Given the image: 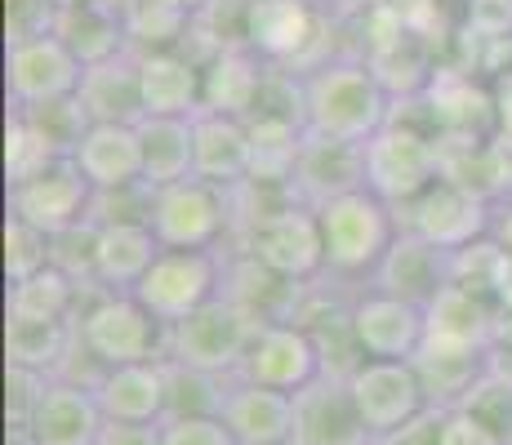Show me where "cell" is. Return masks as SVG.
<instances>
[{
    "mask_svg": "<svg viewBox=\"0 0 512 445\" xmlns=\"http://www.w3.org/2000/svg\"><path fill=\"white\" fill-rule=\"evenodd\" d=\"M18 112H23L27 121L49 138V147H54L58 156H76L85 130L94 125L90 116H85V107H81V98L76 94L72 98H49V103H36V107H18Z\"/></svg>",
    "mask_w": 512,
    "mask_h": 445,
    "instance_id": "obj_40",
    "label": "cell"
},
{
    "mask_svg": "<svg viewBox=\"0 0 512 445\" xmlns=\"http://www.w3.org/2000/svg\"><path fill=\"white\" fill-rule=\"evenodd\" d=\"M54 36L72 49L85 67L107 63V58H116V54H125V49H130L121 9L103 5V0H76V5H63V9H58Z\"/></svg>",
    "mask_w": 512,
    "mask_h": 445,
    "instance_id": "obj_30",
    "label": "cell"
},
{
    "mask_svg": "<svg viewBox=\"0 0 512 445\" xmlns=\"http://www.w3.org/2000/svg\"><path fill=\"white\" fill-rule=\"evenodd\" d=\"M139 138H143V178L152 187L192 178V165H196L192 116H143Z\"/></svg>",
    "mask_w": 512,
    "mask_h": 445,
    "instance_id": "obj_33",
    "label": "cell"
},
{
    "mask_svg": "<svg viewBox=\"0 0 512 445\" xmlns=\"http://www.w3.org/2000/svg\"><path fill=\"white\" fill-rule=\"evenodd\" d=\"M268 67L272 63H263L250 45H223L201 67V112L250 121L254 107H259L263 81H268Z\"/></svg>",
    "mask_w": 512,
    "mask_h": 445,
    "instance_id": "obj_22",
    "label": "cell"
},
{
    "mask_svg": "<svg viewBox=\"0 0 512 445\" xmlns=\"http://www.w3.org/2000/svg\"><path fill=\"white\" fill-rule=\"evenodd\" d=\"M76 165L94 183V192L107 187L143 183V138L139 125H90L76 147Z\"/></svg>",
    "mask_w": 512,
    "mask_h": 445,
    "instance_id": "obj_29",
    "label": "cell"
},
{
    "mask_svg": "<svg viewBox=\"0 0 512 445\" xmlns=\"http://www.w3.org/2000/svg\"><path fill=\"white\" fill-rule=\"evenodd\" d=\"M277 445H294V441H277Z\"/></svg>",
    "mask_w": 512,
    "mask_h": 445,
    "instance_id": "obj_59",
    "label": "cell"
},
{
    "mask_svg": "<svg viewBox=\"0 0 512 445\" xmlns=\"http://www.w3.org/2000/svg\"><path fill=\"white\" fill-rule=\"evenodd\" d=\"M76 308H81V281L58 272L54 263L27 281H9L5 294V316H27V321H72Z\"/></svg>",
    "mask_w": 512,
    "mask_h": 445,
    "instance_id": "obj_35",
    "label": "cell"
},
{
    "mask_svg": "<svg viewBox=\"0 0 512 445\" xmlns=\"http://www.w3.org/2000/svg\"><path fill=\"white\" fill-rule=\"evenodd\" d=\"M228 250V245H223ZM232 250H250L254 259L290 281H317L326 276V236H321V214L303 201H290L285 210L268 214L232 241Z\"/></svg>",
    "mask_w": 512,
    "mask_h": 445,
    "instance_id": "obj_9",
    "label": "cell"
},
{
    "mask_svg": "<svg viewBox=\"0 0 512 445\" xmlns=\"http://www.w3.org/2000/svg\"><path fill=\"white\" fill-rule=\"evenodd\" d=\"M5 445H41L32 437V428H9V437H5Z\"/></svg>",
    "mask_w": 512,
    "mask_h": 445,
    "instance_id": "obj_56",
    "label": "cell"
},
{
    "mask_svg": "<svg viewBox=\"0 0 512 445\" xmlns=\"http://www.w3.org/2000/svg\"><path fill=\"white\" fill-rule=\"evenodd\" d=\"M147 116H196L201 112V63L183 49L139 54Z\"/></svg>",
    "mask_w": 512,
    "mask_h": 445,
    "instance_id": "obj_28",
    "label": "cell"
},
{
    "mask_svg": "<svg viewBox=\"0 0 512 445\" xmlns=\"http://www.w3.org/2000/svg\"><path fill=\"white\" fill-rule=\"evenodd\" d=\"M41 267H49V232L5 214V281H27Z\"/></svg>",
    "mask_w": 512,
    "mask_h": 445,
    "instance_id": "obj_43",
    "label": "cell"
},
{
    "mask_svg": "<svg viewBox=\"0 0 512 445\" xmlns=\"http://www.w3.org/2000/svg\"><path fill=\"white\" fill-rule=\"evenodd\" d=\"M165 445H241L223 419H165Z\"/></svg>",
    "mask_w": 512,
    "mask_h": 445,
    "instance_id": "obj_48",
    "label": "cell"
},
{
    "mask_svg": "<svg viewBox=\"0 0 512 445\" xmlns=\"http://www.w3.org/2000/svg\"><path fill=\"white\" fill-rule=\"evenodd\" d=\"M308 281H290V276L272 272L254 259L250 250H223V294L241 312H250L259 325H277L299 316V299Z\"/></svg>",
    "mask_w": 512,
    "mask_h": 445,
    "instance_id": "obj_20",
    "label": "cell"
},
{
    "mask_svg": "<svg viewBox=\"0 0 512 445\" xmlns=\"http://www.w3.org/2000/svg\"><path fill=\"white\" fill-rule=\"evenodd\" d=\"M348 388L361 410V423H366V432L374 441L397 432L401 423H410L415 414L428 410L423 383L410 361H361L348 374Z\"/></svg>",
    "mask_w": 512,
    "mask_h": 445,
    "instance_id": "obj_15",
    "label": "cell"
},
{
    "mask_svg": "<svg viewBox=\"0 0 512 445\" xmlns=\"http://www.w3.org/2000/svg\"><path fill=\"white\" fill-rule=\"evenodd\" d=\"M54 379V374H36V370H23V365H5V419L9 428H27L32 423V410L36 401H41L45 383Z\"/></svg>",
    "mask_w": 512,
    "mask_h": 445,
    "instance_id": "obj_47",
    "label": "cell"
},
{
    "mask_svg": "<svg viewBox=\"0 0 512 445\" xmlns=\"http://www.w3.org/2000/svg\"><path fill=\"white\" fill-rule=\"evenodd\" d=\"M130 294L156 321L179 325L223 294V250H161Z\"/></svg>",
    "mask_w": 512,
    "mask_h": 445,
    "instance_id": "obj_7",
    "label": "cell"
},
{
    "mask_svg": "<svg viewBox=\"0 0 512 445\" xmlns=\"http://www.w3.org/2000/svg\"><path fill=\"white\" fill-rule=\"evenodd\" d=\"M232 227V187L196 174L156 187L152 232L165 250H223L232 241Z\"/></svg>",
    "mask_w": 512,
    "mask_h": 445,
    "instance_id": "obj_6",
    "label": "cell"
},
{
    "mask_svg": "<svg viewBox=\"0 0 512 445\" xmlns=\"http://www.w3.org/2000/svg\"><path fill=\"white\" fill-rule=\"evenodd\" d=\"M397 219L406 232H419L423 241L441 245V250H464V245L490 236V227H495V201L468 183L437 178L419 201L397 210Z\"/></svg>",
    "mask_w": 512,
    "mask_h": 445,
    "instance_id": "obj_10",
    "label": "cell"
},
{
    "mask_svg": "<svg viewBox=\"0 0 512 445\" xmlns=\"http://www.w3.org/2000/svg\"><path fill=\"white\" fill-rule=\"evenodd\" d=\"M121 18L134 54H156V49H183L196 9L187 0H125Z\"/></svg>",
    "mask_w": 512,
    "mask_h": 445,
    "instance_id": "obj_34",
    "label": "cell"
},
{
    "mask_svg": "<svg viewBox=\"0 0 512 445\" xmlns=\"http://www.w3.org/2000/svg\"><path fill=\"white\" fill-rule=\"evenodd\" d=\"M236 374L294 397L299 388H308L312 379L326 374V361H321L312 330H303L299 321H277V325H259V334H254L250 352H245Z\"/></svg>",
    "mask_w": 512,
    "mask_h": 445,
    "instance_id": "obj_13",
    "label": "cell"
},
{
    "mask_svg": "<svg viewBox=\"0 0 512 445\" xmlns=\"http://www.w3.org/2000/svg\"><path fill=\"white\" fill-rule=\"evenodd\" d=\"M76 98H81L85 116H90L94 125H139L147 116L139 54H134V49H125V54L107 58V63L85 67Z\"/></svg>",
    "mask_w": 512,
    "mask_h": 445,
    "instance_id": "obj_23",
    "label": "cell"
},
{
    "mask_svg": "<svg viewBox=\"0 0 512 445\" xmlns=\"http://www.w3.org/2000/svg\"><path fill=\"white\" fill-rule=\"evenodd\" d=\"M450 276H455V285L481 294L486 303H499L512 294V254H508V245L490 232V236H481V241L464 245V250H455Z\"/></svg>",
    "mask_w": 512,
    "mask_h": 445,
    "instance_id": "obj_38",
    "label": "cell"
},
{
    "mask_svg": "<svg viewBox=\"0 0 512 445\" xmlns=\"http://www.w3.org/2000/svg\"><path fill=\"white\" fill-rule=\"evenodd\" d=\"M428 125L432 134L450 138H495L499 134V94L481 76L464 72V67L441 63V72L432 76L428 94Z\"/></svg>",
    "mask_w": 512,
    "mask_h": 445,
    "instance_id": "obj_16",
    "label": "cell"
},
{
    "mask_svg": "<svg viewBox=\"0 0 512 445\" xmlns=\"http://www.w3.org/2000/svg\"><path fill=\"white\" fill-rule=\"evenodd\" d=\"M423 312H428V339L459 343V348H495V339H490L495 303H486L481 294L464 290V285L450 281Z\"/></svg>",
    "mask_w": 512,
    "mask_h": 445,
    "instance_id": "obj_32",
    "label": "cell"
},
{
    "mask_svg": "<svg viewBox=\"0 0 512 445\" xmlns=\"http://www.w3.org/2000/svg\"><path fill=\"white\" fill-rule=\"evenodd\" d=\"M192 130H196V165H192L196 178H210L219 187H236L250 178V161H254L250 125L236 121V116L196 112Z\"/></svg>",
    "mask_w": 512,
    "mask_h": 445,
    "instance_id": "obj_26",
    "label": "cell"
},
{
    "mask_svg": "<svg viewBox=\"0 0 512 445\" xmlns=\"http://www.w3.org/2000/svg\"><path fill=\"white\" fill-rule=\"evenodd\" d=\"M321 9H326L330 18H352V14H361V9L370 5V0H317Z\"/></svg>",
    "mask_w": 512,
    "mask_h": 445,
    "instance_id": "obj_55",
    "label": "cell"
},
{
    "mask_svg": "<svg viewBox=\"0 0 512 445\" xmlns=\"http://www.w3.org/2000/svg\"><path fill=\"white\" fill-rule=\"evenodd\" d=\"M165 245L156 241L152 223H107L98 236V272L94 281L103 290H121L130 294L134 285L147 276V267L156 263Z\"/></svg>",
    "mask_w": 512,
    "mask_h": 445,
    "instance_id": "obj_31",
    "label": "cell"
},
{
    "mask_svg": "<svg viewBox=\"0 0 512 445\" xmlns=\"http://www.w3.org/2000/svg\"><path fill=\"white\" fill-rule=\"evenodd\" d=\"M76 330L107 370L139 361H165L170 352V325L156 321L134 294L103 290L98 281L81 285V308H76Z\"/></svg>",
    "mask_w": 512,
    "mask_h": 445,
    "instance_id": "obj_3",
    "label": "cell"
},
{
    "mask_svg": "<svg viewBox=\"0 0 512 445\" xmlns=\"http://www.w3.org/2000/svg\"><path fill=\"white\" fill-rule=\"evenodd\" d=\"M490 232L499 236V241L508 245V254H512V201H504V205H495V227Z\"/></svg>",
    "mask_w": 512,
    "mask_h": 445,
    "instance_id": "obj_54",
    "label": "cell"
},
{
    "mask_svg": "<svg viewBox=\"0 0 512 445\" xmlns=\"http://www.w3.org/2000/svg\"><path fill=\"white\" fill-rule=\"evenodd\" d=\"M107 423H165V361L116 365L94 388Z\"/></svg>",
    "mask_w": 512,
    "mask_h": 445,
    "instance_id": "obj_27",
    "label": "cell"
},
{
    "mask_svg": "<svg viewBox=\"0 0 512 445\" xmlns=\"http://www.w3.org/2000/svg\"><path fill=\"white\" fill-rule=\"evenodd\" d=\"M441 428H446V410L428 405V410L415 414L410 423H401L397 432L379 437V445H441Z\"/></svg>",
    "mask_w": 512,
    "mask_h": 445,
    "instance_id": "obj_50",
    "label": "cell"
},
{
    "mask_svg": "<svg viewBox=\"0 0 512 445\" xmlns=\"http://www.w3.org/2000/svg\"><path fill=\"white\" fill-rule=\"evenodd\" d=\"M366 187V143L352 138H334V134H303L299 147V165H294L290 192L303 205L321 210L334 196H348Z\"/></svg>",
    "mask_w": 512,
    "mask_h": 445,
    "instance_id": "obj_17",
    "label": "cell"
},
{
    "mask_svg": "<svg viewBox=\"0 0 512 445\" xmlns=\"http://www.w3.org/2000/svg\"><path fill=\"white\" fill-rule=\"evenodd\" d=\"M392 107H397L392 94L357 54H339L303 76V112H308L312 134L370 143L392 121Z\"/></svg>",
    "mask_w": 512,
    "mask_h": 445,
    "instance_id": "obj_1",
    "label": "cell"
},
{
    "mask_svg": "<svg viewBox=\"0 0 512 445\" xmlns=\"http://www.w3.org/2000/svg\"><path fill=\"white\" fill-rule=\"evenodd\" d=\"M464 27L477 36H512V0H464Z\"/></svg>",
    "mask_w": 512,
    "mask_h": 445,
    "instance_id": "obj_49",
    "label": "cell"
},
{
    "mask_svg": "<svg viewBox=\"0 0 512 445\" xmlns=\"http://www.w3.org/2000/svg\"><path fill=\"white\" fill-rule=\"evenodd\" d=\"M90 201H94V183L76 165V156H58V161H49L32 178L5 187V210L49 236L90 219Z\"/></svg>",
    "mask_w": 512,
    "mask_h": 445,
    "instance_id": "obj_12",
    "label": "cell"
},
{
    "mask_svg": "<svg viewBox=\"0 0 512 445\" xmlns=\"http://www.w3.org/2000/svg\"><path fill=\"white\" fill-rule=\"evenodd\" d=\"M459 410H468L472 419L486 423L504 445H512V374L490 365V374L468 392V401L459 405Z\"/></svg>",
    "mask_w": 512,
    "mask_h": 445,
    "instance_id": "obj_42",
    "label": "cell"
},
{
    "mask_svg": "<svg viewBox=\"0 0 512 445\" xmlns=\"http://www.w3.org/2000/svg\"><path fill=\"white\" fill-rule=\"evenodd\" d=\"M63 5H76V0H58V9H63Z\"/></svg>",
    "mask_w": 512,
    "mask_h": 445,
    "instance_id": "obj_57",
    "label": "cell"
},
{
    "mask_svg": "<svg viewBox=\"0 0 512 445\" xmlns=\"http://www.w3.org/2000/svg\"><path fill=\"white\" fill-rule=\"evenodd\" d=\"M370 5L383 9V14H392L401 27H410V32L428 36V41H437V45H446L450 36L464 27L455 14H450L446 0H370Z\"/></svg>",
    "mask_w": 512,
    "mask_h": 445,
    "instance_id": "obj_44",
    "label": "cell"
},
{
    "mask_svg": "<svg viewBox=\"0 0 512 445\" xmlns=\"http://www.w3.org/2000/svg\"><path fill=\"white\" fill-rule=\"evenodd\" d=\"M450 267H455V250H441V245L423 241L419 232H406V227H401V236L392 241V250L383 254L379 267H374L370 285L374 290L401 294V299L419 303V308H428V303L455 281Z\"/></svg>",
    "mask_w": 512,
    "mask_h": 445,
    "instance_id": "obj_19",
    "label": "cell"
},
{
    "mask_svg": "<svg viewBox=\"0 0 512 445\" xmlns=\"http://www.w3.org/2000/svg\"><path fill=\"white\" fill-rule=\"evenodd\" d=\"M85 63L58 36H36L5 45V94L9 107H36L49 98H72L81 89Z\"/></svg>",
    "mask_w": 512,
    "mask_h": 445,
    "instance_id": "obj_14",
    "label": "cell"
},
{
    "mask_svg": "<svg viewBox=\"0 0 512 445\" xmlns=\"http://www.w3.org/2000/svg\"><path fill=\"white\" fill-rule=\"evenodd\" d=\"M370 441L343 374H321L294 392V445H361Z\"/></svg>",
    "mask_w": 512,
    "mask_h": 445,
    "instance_id": "obj_18",
    "label": "cell"
},
{
    "mask_svg": "<svg viewBox=\"0 0 512 445\" xmlns=\"http://www.w3.org/2000/svg\"><path fill=\"white\" fill-rule=\"evenodd\" d=\"M361 445H379V441H374V437H370V441H361Z\"/></svg>",
    "mask_w": 512,
    "mask_h": 445,
    "instance_id": "obj_58",
    "label": "cell"
},
{
    "mask_svg": "<svg viewBox=\"0 0 512 445\" xmlns=\"http://www.w3.org/2000/svg\"><path fill=\"white\" fill-rule=\"evenodd\" d=\"M223 423H228L241 445L294 441V397L232 374L228 401H223Z\"/></svg>",
    "mask_w": 512,
    "mask_h": 445,
    "instance_id": "obj_24",
    "label": "cell"
},
{
    "mask_svg": "<svg viewBox=\"0 0 512 445\" xmlns=\"http://www.w3.org/2000/svg\"><path fill=\"white\" fill-rule=\"evenodd\" d=\"M259 321L250 312H241L228 294L210 299L205 308H196L187 321L170 325V352L165 361H183L192 370H210V374H236L250 352Z\"/></svg>",
    "mask_w": 512,
    "mask_h": 445,
    "instance_id": "obj_8",
    "label": "cell"
},
{
    "mask_svg": "<svg viewBox=\"0 0 512 445\" xmlns=\"http://www.w3.org/2000/svg\"><path fill=\"white\" fill-rule=\"evenodd\" d=\"M352 339L366 361H415V352L428 339V312L401 294L361 285L348 308Z\"/></svg>",
    "mask_w": 512,
    "mask_h": 445,
    "instance_id": "obj_11",
    "label": "cell"
},
{
    "mask_svg": "<svg viewBox=\"0 0 512 445\" xmlns=\"http://www.w3.org/2000/svg\"><path fill=\"white\" fill-rule=\"evenodd\" d=\"M441 178V143L428 125V107L419 98V116L392 112V121L366 143V187L374 196L406 210Z\"/></svg>",
    "mask_w": 512,
    "mask_h": 445,
    "instance_id": "obj_5",
    "label": "cell"
},
{
    "mask_svg": "<svg viewBox=\"0 0 512 445\" xmlns=\"http://www.w3.org/2000/svg\"><path fill=\"white\" fill-rule=\"evenodd\" d=\"M152 196L156 187L147 183H130V187H107V192H94L90 201V219L94 223H152Z\"/></svg>",
    "mask_w": 512,
    "mask_h": 445,
    "instance_id": "obj_45",
    "label": "cell"
},
{
    "mask_svg": "<svg viewBox=\"0 0 512 445\" xmlns=\"http://www.w3.org/2000/svg\"><path fill=\"white\" fill-rule=\"evenodd\" d=\"M72 348V321H27L5 316V365H23L36 374H58Z\"/></svg>",
    "mask_w": 512,
    "mask_h": 445,
    "instance_id": "obj_36",
    "label": "cell"
},
{
    "mask_svg": "<svg viewBox=\"0 0 512 445\" xmlns=\"http://www.w3.org/2000/svg\"><path fill=\"white\" fill-rule=\"evenodd\" d=\"M441 445H504L481 419L468 410H446V428H441Z\"/></svg>",
    "mask_w": 512,
    "mask_h": 445,
    "instance_id": "obj_51",
    "label": "cell"
},
{
    "mask_svg": "<svg viewBox=\"0 0 512 445\" xmlns=\"http://www.w3.org/2000/svg\"><path fill=\"white\" fill-rule=\"evenodd\" d=\"M98 236H103V223H94V219L63 227V232L49 236V263L58 272H67L72 281L90 285L98 272Z\"/></svg>",
    "mask_w": 512,
    "mask_h": 445,
    "instance_id": "obj_41",
    "label": "cell"
},
{
    "mask_svg": "<svg viewBox=\"0 0 512 445\" xmlns=\"http://www.w3.org/2000/svg\"><path fill=\"white\" fill-rule=\"evenodd\" d=\"M58 0H5V45L54 36Z\"/></svg>",
    "mask_w": 512,
    "mask_h": 445,
    "instance_id": "obj_46",
    "label": "cell"
},
{
    "mask_svg": "<svg viewBox=\"0 0 512 445\" xmlns=\"http://www.w3.org/2000/svg\"><path fill=\"white\" fill-rule=\"evenodd\" d=\"M321 236H326V272L352 285H370L374 267L401 236V219L370 187L334 196L321 205Z\"/></svg>",
    "mask_w": 512,
    "mask_h": 445,
    "instance_id": "obj_4",
    "label": "cell"
},
{
    "mask_svg": "<svg viewBox=\"0 0 512 445\" xmlns=\"http://www.w3.org/2000/svg\"><path fill=\"white\" fill-rule=\"evenodd\" d=\"M49 161H58V152L49 147V138L36 130L18 107H9V121H5V187L32 178L36 170H45Z\"/></svg>",
    "mask_w": 512,
    "mask_h": 445,
    "instance_id": "obj_39",
    "label": "cell"
},
{
    "mask_svg": "<svg viewBox=\"0 0 512 445\" xmlns=\"http://www.w3.org/2000/svg\"><path fill=\"white\" fill-rule=\"evenodd\" d=\"M495 348H512V294L495 303V330H490Z\"/></svg>",
    "mask_w": 512,
    "mask_h": 445,
    "instance_id": "obj_53",
    "label": "cell"
},
{
    "mask_svg": "<svg viewBox=\"0 0 512 445\" xmlns=\"http://www.w3.org/2000/svg\"><path fill=\"white\" fill-rule=\"evenodd\" d=\"M334 32L339 18H330L317 0H250L241 45H250L263 63L308 76L312 67L343 54L334 49Z\"/></svg>",
    "mask_w": 512,
    "mask_h": 445,
    "instance_id": "obj_2",
    "label": "cell"
},
{
    "mask_svg": "<svg viewBox=\"0 0 512 445\" xmlns=\"http://www.w3.org/2000/svg\"><path fill=\"white\" fill-rule=\"evenodd\" d=\"M27 428H32V437L41 445H94L107 428V414H103V405H98L94 388L54 374V379L45 383Z\"/></svg>",
    "mask_w": 512,
    "mask_h": 445,
    "instance_id": "obj_21",
    "label": "cell"
},
{
    "mask_svg": "<svg viewBox=\"0 0 512 445\" xmlns=\"http://www.w3.org/2000/svg\"><path fill=\"white\" fill-rule=\"evenodd\" d=\"M410 365H415L428 405L459 410L468 401V392L490 374V348H459V343L423 339V348L415 352Z\"/></svg>",
    "mask_w": 512,
    "mask_h": 445,
    "instance_id": "obj_25",
    "label": "cell"
},
{
    "mask_svg": "<svg viewBox=\"0 0 512 445\" xmlns=\"http://www.w3.org/2000/svg\"><path fill=\"white\" fill-rule=\"evenodd\" d=\"M232 374L192 370L183 361H165V419H223Z\"/></svg>",
    "mask_w": 512,
    "mask_h": 445,
    "instance_id": "obj_37",
    "label": "cell"
},
{
    "mask_svg": "<svg viewBox=\"0 0 512 445\" xmlns=\"http://www.w3.org/2000/svg\"><path fill=\"white\" fill-rule=\"evenodd\" d=\"M94 445H165L161 423H107Z\"/></svg>",
    "mask_w": 512,
    "mask_h": 445,
    "instance_id": "obj_52",
    "label": "cell"
}]
</instances>
